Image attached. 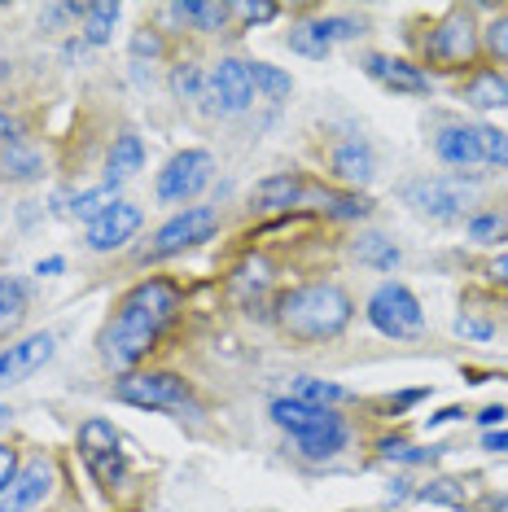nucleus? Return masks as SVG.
<instances>
[{"label":"nucleus","mask_w":508,"mask_h":512,"mask_svg":"<svg viewBox=\"0 0 508 512\" xmlns=\"http://www.w3.org/2000/svg\"><path fill=\"white\" fill-rule=\"evenodd\" d=\"M180 311V285L167 281V276H149V281L132 285L119 298L114 316L101 329V359L114 372H132L141 359L158 346V337L171 329Z\"/></svg>","instance_id":"1"},{"label":"nucleus","mask_w":508,"mask_h":512,"mask_svg":"<svg viewBox=\"0 0 508 512\" xmlns=\"http://www.w3.org/2000/svg\"><path fill=\"white\" fill-rule=\"evenodd\" d=\"M351 316H355L351 294L333 281L298 285L276 302V324H281L294 342H329V337L346 333Z\"/></svg>","instance_id":"2"},{"label":"nucleus","mask_w":508,"mask_h":512,"mask_svg":"<svg viewBox=\"0 0 508 512\" xmlns=\"http://www.w3.org/2000/svg\"><path fill=\"white\" fill-rule=\"evenodd\" d=\"M368 324H373L381 337L408 342V337L425 333V311H421V302L408 285L386 281V285L373 289V298H368Z\"/></svg>","instance_id":"3"},{"label":"nucleus","mask_w":508,"mask_h":512,"mask_svg":"<svg viewBox=\"0 0 508 512\" xmlns=\"http://www.w3.org/2000/svg\"><path fill=\"white\" fill-rule=\"evenodd\" d=\"M478 49H482L478 22H473L469 9H452V14H443L434 22L430 40H425V57H430L434 66H447V71L469 66L473 57H478Z\"/></svg>","instance_id":"4"},{"label":"nucleus","mask_w":508,"mask_h":512,"mask_svg":"<svg viewBox=\"0 0 508 512\" xmlns=\"http://www.w3.org/2000/svg\"><path fill=\"white\" fill-rule=\"evenodd\" d=\"M114 399L132 407H154V412H184L189 381L176 372H127L114 381Z\"/></svg>","instance_id":"5"},{"label":"nucleus","mask_w":508,"mask_h":512,"mask_svg":"<svg viewBox=\"0 0 508 512\" xmlns=\"http://www.w3.org/2000/svg\"><path fill=\"white\" fill-rule=\"evenodd\" d=\"M403 202L417 215L430 219H456L465 206H473V184L456 180V176H421L403 184Z\"/></svg>","instance_id":"6"},{"label":"nucleus","mask_w":508,"mask_h":512,"mask_svg":"<svg viewBox=\"0 0 508 512\" xmlns=\"http://www.w3.org/2000/svg\"><path fill=\"white\" fill-rule=\"evenodd\" d=\"M211 180H215V158L206 149H184V154H176L158 171V202H171V206L193 202Z\"/></svg>","instance_id":"7"},{"label":"nucleus","mask_w":508,"mask_h":512,"mask_svg":"<svg viewBox=\"0 0 508 512\" xmlns=\"http://www.w3.org/2000/svg\"><path fill=\"white\" fill-rule=\"evenodd\" d=\"M215 228H219L215 206H184L180 215H171L167 224L154 232V246H149V254H154V259H171V254H184V250L202 246V241H211Z\"/></svg>","instance_id":"8"},{"label":"nucleus","mask_w":508,"mask_h":512,"mask_svg":"<svg viewBox=\"0 0 508 512\" xmlns=\"http://www.w3.org/2000/svg\"><path fill=\"white\" fill-rule=\"evenodd\" d=\"M206 114H241L254 101V84H250V62H237V57H219L206 75L202 88Z\"/></svg>","instance_id":"9"},{"label":"nucleus","mask_w":508,"mask_h":512,"mask_svg":"<svg viewBox=\"0 0 508 512\" xmlns=\"http://www.w3.org/2000/svg\"><path fill=\"white\" fill-rule=\"evenodd\" d=\"M79 451H84V464L101 486H114L123 477V451H119V434H114L110 421L79 425Z\"/></svg>","instance_id":"10"},{"label":"nucleus","mask_w":508,"mask_h":512,"mask_svg":"<svg viewBox=\"0 0 508 512\" xmlns=\"http://www.w3.org/2000/svg\"><path fill=\"white\" fill-rule=\"evenodd\" d=\"M145 224V215H141V206L136 202H114L101 219H92L88 224V250H97V254H110V250H123L127 241L141 232Z\"/></svg>","instance_id":"11"},{"label":"nucleus","mask_w":508,"mask_h":512,"mask_svg":"<svg viewBox=\"0 0 508 512\" xmlns=\"http://www.w3.org/2000/svg\"><path fill=\"white\" fill-rule=\"evenodd\" d=\"M57 351V337L53 333H31L14 342L9 351H0V386H18V381H27L31 372H40L44 364L53 359Z\"/></svg>","instance_id":"12"},{"label":"nucleus","mask_w":508,"mask_h":512,"mask_svg":"<svg viewBox=\"0 0 508 512\" xmlns=\"http://www.w3.org/2000/svg\"><path fill=\"white\" fill-rule=\"evenodd\" d=\"M49 491H53V464L49 460H31V464H22L18 469L14 486L0 495V512H31V508H40L44 499H49Z\"/></svg>","instance_id":"13"},{"label":"nucleus","mask_w":508,"mask_h":512,"mask_svg":"<svg viewBox=\"0 0 508 512\" xmlns=\"http://www.w3.org/2000/svg\"><path fill=\"white\" fill-rule=\"evenodd\" d=\"M364 71L373 75L381 88H390V92H408V97H425V92H430V75H425L421 66L403 62V57L368 53V57H364Z\"/></svg>","instance_id":"14"},{"label":"nucleus","mask_w":508,"mask_h":512,"mask_svg":"<svg viewBox=\"0 0 508 512\" xmlns=\"http://www.w3.org/2000/svg\"><path fill=\"white\" fill-rule=\"evenodd\" d=\"M329 171H333V176H338L342 184H351V189H364V184L373 180V171H377L373 145H368V141H342V145H333Z\"/></svg>","instance_id":"15"},{"label":"nucleus","mask_w":508,"mask_h":512,"mask_svg":"<svg viewBox=\"0 0 508 512\" xmlns=\"http://www.w3.org/2000/svg\"><path fill=\"white\" fill-rule=\"evenodd\" d=\"M272 421L281 429H290V438H303V434H316V429L338 425L342 416H333V407H311V403H298V399H276L272 403Z\"/></svg>","instance_id":"16"},{"label":"nucleus","mask_w":508,"mask_h":512,"mask_svg":"<svg viewBox=\"0 0 508 512\" xmlns=\"http://www.w3.org/2000/svg\"><path fill=\"white\" fill-rule=\"evenodd\" d=\"M434 154L443 158L447 167H478V162H482L478 127H469V123H447L443 132L434 136Z\"/></svg>","instance_id":"17"},{"label":"nucleus","mask_w":508,"mask_h":512,"mask_svg":"<svg viewBox=\"0 0 508 512\" xmlns=\"http://www.w3.org/2000/svg\"><path fill=\"white\" fill-rule=\"evenodd\" d=\"M355 259H360L364 267H373V272H395V267L403 263V250L386 237V232H360V241H355Z\"/></svg>","instance_id":"18"},{"label":"nucleus","mask_w":508,"mask_h":512,"mask_svg":"<svg viewBox=\"0 0 508 512\" xmlns=\"http://www.w3.org/2000/svg\"><path fill=\"white\" fill-rule=\"evenodd\" d=\"M44 176V158L36 154L31 145H5L0 149V180H14V184H27V180H40Z\"/></svg>","instance_id":"19"},{"label":"nucleus","mask_w":508,"mask_h":512,"mask_svg":"<svg viewBox=\"0 0 508 512\" xmlns=\"http://www.w3.org/2000/svg\"><path fill=\"white\" fill-rule=\"evenodd\" d=\"M465 101L478 110H504L508 106V75L500 71H478L465 84Z\"/></svg>","instance_id":"20"},{"label":"nucleus","mask_w":508,"mask_h":512,"mask_svg":"<svg viewBox=\"0 0 508 512\" xmlns=\"http://www.w3.org/2000/svg\"><path fill=\"white\" fill-rule=\"evenodd\" d=\"M290 49H294L298 57H311V62H325L329 49H333L325 18H307V22H298V27L290 31Z\"/></svg>","instance_id":"21"},{"label":"nucleus","mask_w":508,"mask_h":512,"mask_svg":"<svg viewBox=\"0 0 508 512\" xmlns=\"http://www.w3.org/2000/svg\"><path fill=\"white\" fill-rule=\"evenodd\" d=\"M254 202H259V211H290V206L303 202V180H294V176L263 180L259 189H254Z\"/></svg>","instance_id":"22"},{"label":"nucleus","mask_w":508,"mask_h":512,"mask_svg":"<svg viewBox=\"0 0 508 512\" xmlns=\"http://www.w3.org/2000/svg\"><path fill=\"white\" fill-rule=\"evenodd\" d=\"M145 167V145L136 132H123L114 136V149H110V180H127Z\"/></svg>","instance_id":"23"},{"label":"nucleus","mask_w":508,"mask_h":512,"mask_svg":"<svg viewBox=\"0 0 508 512\" xmlns=\"http://www.w3.org/2000/svg\"><path fill=\"white\" fill-rule=\"evenodd\" d=\"M290 399L298 403H311V407H333V403H346L351 390H342L338 381H320V377H294L290 386Z\"/></svg>","instance_id":"24"},{"label":"nucleus","mask_w":508,"mask_h":512,"mask_svg":"<svg viewBox=\"0 0 508 512\" xmlns=\"http://www.w3.org/2000/svg\"><path fill=\"white\" fill-rule=\"evenodd\" d=\"M119 5H79V18H84V44H110L114 27H119Z\"/></svg>","instance_id":"25"},{"label":"nucleus","mask_w":508,"mask_h":512,"mask_svg":"<svg viewBox=\"0 0 508 512\" xmlns=\"http://www.w3.org/2000/svg\"><path fill=\"white\" fill-rule=\"evenodd\" d=\"M346 425L338 421V425H329V429H316V434H303V438H294L298 442V451H303L307 460H333L338 451L346 447Z\"/></svg>","instance_id":"26"},{"label":"nucleus","mask_w":508,"mask_h":512,"mask_svg":"<svg viewBox=\"0 0 508 512\" xmlns=\"http://www.w3.org/2000/svg\"><path fill=\"white\" fill-rule=\"evenodd\" d=\"M114 202H123V197H119V180L101 184V189L79 193L75 202H71V215H79V219H88V224H92V219H101V215H106Z\"/></svg>","instance_id":"27"},{"label":"nucleus","mask_w":508,"mask_h":512,"mask_svg":"<svg viewBox=\"0 0 508 512\" xmlns=\"http://www.w3.org/2000/svg\"><path fill=\"white\" fill-rule=\"evenodd\" d=\"M250 84H254V92H263L268 101H285L290 97V75L285 71H276V66H268V62H250Z\"/></svg>","instance_id":"28"},{"label":"nucleus","mask_w":508,"mask_h":512,"mask_svg":"<svg viewBox=\"0 0 508 512\" xmlns=\"http://www.w3.org/2000/svg\"><path fill=\"white\" fill-rule=\"evenodd\" d=\"M228 18H233V5H224V0H189V22L206 36L224 27Z\"/></svg>","instance_id":"29"},{"label":"nucleus","mask_w":508,"mask_h":512,"mask_svg":"<svg viewBox=\"0 0 508 512\" xmlns=\"http://www.w3.org/2000/svg\"><path fill=\"white\" fill-rule=\"evenodd\" d=\"M381 456L386 460H395V464H430L438 460V447H412V442H403V438H381Z\"/></svg>","instance_id":"30"},{"label":"nucleus","mask_w":508,"mask_h":512,"mask_svg":"<svg viewBox=\"0 0 508 512\" xmlns=\"http://www.w3.org/2000/svg\"><path fill=\"white\" fill-rule=\"evenodd\" d=\"M417 499H425V504H452V508H465L469 504V491L460 482H452V477H438V482H430L425 491H417Z\"/></svg>","instance_id":"31"},{"label":"nucleus","mask_w":508,"mask_h":512,"mask_svg":"<svg viewBox=\"0 0 508 512\" xmlns=\"http://www.w3.org/2000/svg\"><path fill=\"white\" fill-rule=\"evenodd\" d=\"M508 232V219L500 211H482L469 219V241H478V246H491V241H500Z\"/></svg>","instance_id":"32"},{"label":"nucleus","mask_w":508,"mask_h":512,"mask_svg":"<svg viewBox=\"0 0 508 512\" xmlns=\"http://www.w3.org/2000/svg\"><path fill=\"white\" fill-rule=\"evenodd\" d=\"M478 145H482V162L508 171V132H500V127H478Z\"/></svg>","instance_id":"33"},{"label":"nucleus","mask_w":508,"mask_h":512,"mask_svg":"<svg viewBox=\"0 0 508 512\" xmlns=\"http://www.w3.org/2000/svg\"><path fill=\"white\" fill-rule=\"evenodd\" d=\"M325 211L333 219H364V215H373V202L360 193H342V197H325Z\"/></svg>","instance_id":"34"},{"label":"nucleus","mask_w":508,"mask_h":512,"mask_svg":"<svg viewBox=\"0 0 508 512\" xmlns=\"http://www.w3.org/2000/svg\"><path fill=\"white\" fill-rule=\"evenodd\" d=\"M171 88H176V97L180 101H202V75H198V66H176V75H171Z\"/></svg>","instance_id":"35"},{"label":"nucleus","mask_w":508,"mask_h":512,"mask_svg":"<svg viewBox=\"0 0 508 512\" xmlns=\"http://www.w3.org/2000/svg\"><path fill=\"white\" fill-rule=\"evenodd\" d=\"M27 307V289L14 276H0V316H22Z\"/></svg>","instance_id":"36"},{"label":"nucleus","mask_w":508,"mask_h":512,"mask_svg":"<svg viewBox=\"0 0 508 512\" xmlns=\"http://www.w3.org/2000/svg\"><path fill=\"white\" fill-rule=\"evenodd\" d=\"M482 44H487V53L495 62H508V14L491 18V27L482 31Z\"/></svg>","instance_id":"37"},{"label":"nucleus","mask_w":508,"mask_h":512,"mask_svg":"<svg viewBox=\"0 0 508 512\" xmlns=\"http://www.w3.org/2000/svg\"><path fill=\"white\" fill-rule=\"evenodd\" d=\"M18 477V447H9V442H0V495L14 486Z\"/></svg>","instance_id":"38"},{"label":"nucleus","mask_w":508,"mask_h":512,"mask_svg":"<svg viewBox=\"0 0 508 512\" xmlns=\"http://www.w3.org/2000/svg\"><path fill=\"white\" fill-rule=\"evenodd\" d=\"M132 53L136 57H163V40H158V31H136L132 36Z\"/></svg>","instance_id":"39"},{"label":"nucleus","mask_w":508,"mask_h":512,"mask_svg":"<svg viewBox=\"0 0 508 512\" xmlns=\"http://www.w3.org/2000/svg\"><path fill=\"white\" fill-rule=\"evenodd\" d=\"M233 14L246 18L250 27H254V22H272L276 18V5H268V0H259V5H233Z\"/></svg>","instance_id":"40"},{"label":"nucleus","mask_w":508,"mask_h":512,"mask_svg":"<svg viewBox=\"0 0 508 512\" xmlns=\"http://www.w3.org/2000/svg\"><path fill=\"white\" fill-rule=\"evenodd\" d=\"M325 27H329V40H355L360 36V22L355 18H325Z\"/></svg>","instance_id":"41"},{"label":"nucleus","mask_w":508,"mask_h":512,"mask_svg":"<svg viewBox=\"0 0 508 512\" xmlns=\"http://www.w3.org/2000/svg\"><path fill=\"white\" fill-rule=\"evenodd\" d=\"M456 333L460 337H478V342H482V337H491V324L487 320H473V316H460L456 320Z\"/></svg>","instance_id":"42"},{"label":"nucleus","mask_w":508,"mask_h":512,"mask_svg":"<svg viewBox=\"0 0 508 512\" xmlns=\"http://www.w3.org/2000/svg\"><path fill=\"white\" fill-rule=\"evenodd\" d=\"M14 141H18V123L9 119L5 110H0V149H5V145H14Z\"/></svg>","instance_id":"43"},{"label":"nucleus","mask_w":508,"mask_h":512,"mask_svg":"<svg viewBox=\"0 0 508 512\" xmlns=\"http://www.w3.org/2000/svg\"><path fill=\"white\" fill-rule=\"evenodd\" d=\"M487 276H491L495 285H508V254H500V259L487 263Z\"/></svg>","instance_id":"44"},{"label":"nucleus","mask_w":508,"mask_h":512,"mask_svg":"<svg viewBox=\"0 0 508 512\" xmlns=\"http://www.w3.org/2000/svg\"><path fill=\"white\" fill-rule=\"evenodd\" d=\"M504 416H508V407H487V412H482V416H478V425H487V429H495V425H500V421H504Z\"/></svg>","instance_id":"45"},{"label":"nucleus","mask_w":508,"mask_h":512,"mask_svg":"<svg viewBox=\"0 0 508 512\" xmlns=\"http://www.w3.org/2000/svg\"><path fill=\"white\" fill-rule=\"evenodd\" d=\"M66 267V259H40L36 263V276H57Z\"/></svg>","instance_id":"46"},{"label":"nucleus","mask_w":508,"mask_h":512,"mask_svg":"<svg viewBox=\"0 0 508 512\" xmlns=\"http://www.w3.org/2000/svg\"><path fill=\"white\" fill-rule=\"evenodd\" d=\"M460 416H465L460 407H443L438 416H430V425H452V421H460Z\"/></svg>","instance_id":"47"},{"label":"nucleus","mask_w":508,"mask_h":512,"mask_svg":"<svg viewBox=\"0 0 508 512\" xmlns=\"http://www.w3.org/2000/svg\"><path fill=\"white\" fill-rule=\"evenodd\" d=\"M482 447H487V451H508V434H495V429H491V434L482 438Z\"/></svg>","instance_id":"48"},{"label":"nucleus","mask_w":508,"mask_h":512,"mask_svg":"<svg viewBox=\"0 0 508 512\" xmlns=\"http://www.w3.org/2000/svg\"><path fill=\"white\" fill-rule=\"evenodd\" d=\"M417 399H425V390H408V394H399V399H390V407L399 412V407H412Z\"/></svg>","instance_id":"49"},{"label":"nucleus","mask_w":508,"mask_h":512,"mask_svg":"<svg viewBox=\"0 0 508 512\" xmlns=\"http://www.w3.org/2000/svg\"><path fill=\"white\" fill-rule=\"evenodd\" d=\"M9 416H14V412H9V407L0 403V425H9Z\"/></svg>","instance_id":"50"},{"label":"nucleus","mask_w":508,"mask_h":512,"mask_svg":"<svg viewBox=\"0 0 508 512\" xmlns=\"http://www.w3.org/2000/svg\"><path fill=\"white\" fill-rule=\"evenodd\" d=\"M504 237H508V232H504Z\"/></svg>","instance_id":"51"}]
</instances>
